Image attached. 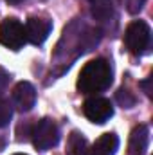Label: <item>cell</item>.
<instances>
[{"instance_id": "1", "label": "cell", "mask_w": 153, "mask_h": 155, "mask_svg": "<svg viewBox=\"0 0 153 155\" xmlns=\"http://www.w3.org/2000/svg\"><path fill=\"white\" fill-rule=\"evenodd\" d=\"M112 79L114 72L110 63L103 58H96L85 63V67L81 69L77 78V88L83 94H97L106 90L112 85Z\"/></svg>"}, {"instance_id": "2", "label": "cell", "mask_w": 153, "mask_h": 155, "mask_svg": "<svg viewBox=\"0 0 153 155\" xmlns=\"http://www.w3.org/2000/svg\"><path fill=\"white\" fill-rule=\"evenodd\" d=\"M150 38H151V29L142 20H135L126 27L124 43H126V49L135 56L146 52V49L150 45Z\"/></svg>"}, {"instance_id": "3", "label": "cell", "mask_w": 153, "mask_h": 155, "mask_svg": "<svg viewBox=\"0 0 153 155\" xmlns=\"http://www.w3.org/2000/svg\"><path fill=\"white\" fill-rule=\"evenodd\" d=\"M31 137H33V144L36 146V150L40 152H45L52 146L58 144L60 141V130L56 126V123L52 119H41L34 124L33 132H31Z\"/></svg>"}, {"instance_id": "4", "label": "cell", "mask_w": 153, "mask_h": 155, "mask_svg": "<svg viewBox=\"0 0 153 155\" xmlns=\"http://www.w3.org/2000/svg\"><path fill=\"white\" fill-rule=\"evenodd\" d=\"M0 43L11 51H20L27 43L24 24L16 18H5L0 24Z\"/></svg>"}, {"instance_id": "5", "label": "cell", "mask_w": 153, "mask_h": 155, "mask_svg": "<svg viewBox=\"0 0 153 155\" xmlns=\"http://www.w3.org/2000/svg\"><path fill=\"white\" fill-rule=\"evenodd\" d=\"M83 114L88 121H92L96 124H103L114 116V107H112L110 99L94 96L83 103Z\"/></svg>"}, {"instance_id": "6", "label": "cell", "mask_w": 153, "mask_h": 155, "mask_svg": "<svg viewBox=\"0 0 153 155\" xmlns=\"http://www.w3.org/2000/svg\"><path fill=\"white\" fill-rule=\"evenodd\" d=\"M24 29H25V38H27L29 43L41 45L49 38V35L52 31V22L47 20V18H41V16H31L25 22Z\"/></svg>"}, {"instance_id": "7", "label": "cell", "mask_w": 153, "mask_h": 155, "mask_svg": "<svg viewBox=\"0 0 153 155\" xmlns=\"http://www.w3.org/2000/svg\"><path fill=\"white\" fill-rule=\"evenodd\" d=\"M36 103V90L29 81H20L13 88V105L20 112H29Z\"/></svg>"}, {"instance_id": "8", "label": "cell", "mask_w": 153, "mask_h": 155, "mask_svg": "<svg viewBox=\"0 0 153 155\" xmlns=\"http://www.w3.org/2000/svg\"><path fill=\"white\" fill-rule=\"evenodd\" d=\"M150 144V130L146 124H139L132 130L128 141V155H144Z\"/></svg>"}, {"instance_id": "9", "label": "cell", "mask_w": 153, "mask_h": 155, "mask_svg": "<svg viewBox=\"0 0 153 155\" xmlns=\"http://www.w3.org/2000/svg\"><path fill=\"white\" fill-rule=\"evenodd\" d=\"M119 148V137L108 132V134H103L92 146L90 155H115Z\"/></svg>"}, {"instance_id": "10", "label": "cell", "mask_w": 153, "mask_h": 155, "mask_svg": "<svg viewBox=\"0 0 153 155\" xmlns=\"http://www.w3.org/2000/svg\"><path fill=\"white\" fill-rule=\"evenodd\" d=\"M90 13L97 22H108L114 16V0H88Z\"/></svg>"}, {"instance_id": "11", "label": "cell", "mask_w": 153, "mask_h": 155, "mask_svg": "<svg viewBox=\"0 0 153 155\" xmlns=\"http://www.w3.org/2000/svg\"><path fill=\"white\" fill-rule=\"evenodd\" d=\"M67 155H90V148H88V141L79 134V132H72L67 139Z\"/></svg>"}, {"instance_id": "12", "label": "cell", "mask_w": 153, "mask_h": 155, "mask_svg": "<svg viewBox=\"0 0 153 155\" xmlns=\"http://www.w3.org/2000/svg\"><path fill=\"white\" fill-rule=\"evenodd\" d=\"M115 99L122 108H132L135 105V97L132 96V92L128 88H119L117 94H115Z\"/></svg>"}, {"instance_id": "13", "label": "cell", "mask_w": 153, "mask_h": 155, "mask_svg": "<svg viewBox=\"0 0 153 155\" xmlns=\"http://www.w3.org/2000/svg\"><path fill=\"white\" fill-rule=\"evenodd\" d=\"M11 117H13V107L7 101L0 99V128L7 126L9 121H11Z\"/></svg>"}, {"instance_id": "14", "label": "cell", "mask_w": 153, "mask_h": 155, "mask_svg": "<svg viewBox=\"0 0 153 155\" xmlns=\"http://www.w3.org/2000/svg\"><path fill=\"white\" fill-rule=\"evenodd\" d=\"M146 2H148V0H128V11H130L132 15H137V13L146 5Z\"/></svg>"}, {"instance_id": "15", "label": "cell", "mask_w": 153, "mask_h": 155, "mask_svg": "<svg viewBox=\"0 0 153 155\" xmlns=\"http://www.w3.org/2000/svg\"><path fill=\"white\" fill-rule=\"evenodd\" d=\"M9 79H11L9 72H7L4 67H0V92H4V90L7 88V85H9Z\"/></svg>"}, {"instance_id": "16", "label": "cell", "mask_w": 153, "mask_h": 155, "mask_svg": "<svg viewBox=\"0 0 153 155\" xmlns=\"http://www.w3.org/2000/svg\"><path fill=\"white\" fill-rule=\"evenodd\" d=\"M150 83H151V79H146V81H142V83H141V87L144 88L146 96H151V88H150Z\"/></svg>"}, {"instance_id": "17", "label": "cell", "mask_w": 153, "mask_h": 155, "mask_svg": "<svg viewBox=\"0 0 153 155\" xmlns=\"http://www.w3.org/2000/svg\"><path fill=\"white\" fill-rule=\"evenodd\" d=\"M5 2H9V4H20L22 0H5Z\"/></svg>"}, {"instance_id": "18", "label": "cell", "mask_w": 153, "mask_h": 155, "mask_svg": "<svg viewBox=\"0 0 153 155\" xmlns=\"http://www.w3.org/2000/svg\"><path fill=\"white\" fill-rule=\"evenodd\" d=\"M15 155H25V153H15Z\"/></svg>"}]
</instances>
